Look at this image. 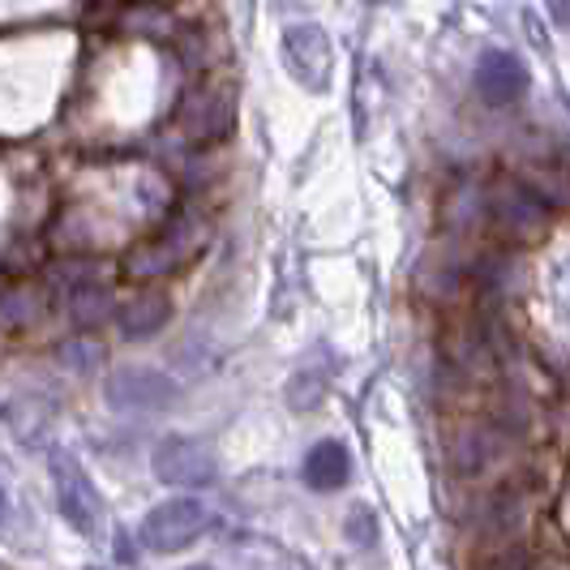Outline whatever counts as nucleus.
I'll list each match as a JSON object with an SVG mask.
<instances>
[{"label": "nucleus", "instance_id": "obj_1", "mask_svg": "<svg viewBox=\"0 0 570 570\" xmlns=\"http://www.w3.org/2000/svg\"><path fill=\"white\" fill-rule=\"evenodd\" d=\"M210 528V511L198 498H171V502H159L155 511H146L142 528H138V541L150 549V553H180L198 541L202 532Z\"/></svg>", "mask_w": 570, "mask_h": 570}, {"label": "nucleus", "instance_id": "obj_2", "mask_svg": "<svg viewBox=\"0 0 570 570\" xmlns=\"http://www.w3.org/2000/svg\"><path fill=\"white\" fill-rule=\"evenodd\" d=\"M150 468H155V476L171 489H206L215 485V476H219V459L215 451L202 442V438H164L159 446H155V455H150Z\"/></svg>", "mask_w": 570, "mask_h": 570}, {"label": "nucleus", "instance_id": "obj_3", "mask_svg": "<svg viewBox=\"0 0 570 570\" xmlns=\"http://www.w3.org/2000/svg\"><path fill=\"white\" fill-rule=\"evenodd\" d=\"M104 395L116 412H159L180 400V382L171 373L146 370V365H120L108 373Z\"/></svg>", "mask_w": 570, "mask_h": 570}, {"label": "nucleus", "instance_id": "obj_4", "mask_svg": "<svg viewBox=\"0 0 570 570\" xmlns=\"http://www.w3.org/2000/svg\"><path fill=\"white\" fill-rule=\"evenodd\" d=\"M279 52H284L287 73L305 86V90H326L331 69H335V48H331V35L317 27V22L287 27L284 39H279Z\"/></svg>", "mask_w": 570, "mask_h": 570}, {"label": "nucleus", "instance_id": "obj_5", "mask_svg": "<svg viewBox=\"0 0 570 570\" xmlns=\"http://www.w3.org/2000/svg\"><path fill=\"white\" fill-rule=\"evenodd\" d=\"M232 120H236V95L224 82L194 86L180 104V129L189 134V142L198 146L224 142L232 134Z\"/></svg>", "mask_w": 570, "mask_h": 570}, {"label": "nucleus", "instance_id": "obj_6", "mask_svg": "<svg viewBox=\"0 0 570 570\" xmlns=\"http://www.w3.org/2000/svg\"><path fill=\"white\" fill-rule=\"evenodd\" d=\"M52 481H57V502L65 523L73 532L90 537L95 523H99V507H95L99 498H95V485L86 481V472L78 468V459L69 455V451H52Z\"/></svg>", "mask_w": 570, "mask_h": 570}, {"label": "nucleus", "instance_id": "obj_7", "mask_svg": "<svg viewBox=\"0 0 570 570\" xmlns=\"http://www.w3.org/2000/svg\"><path fill=\"white\" fill-rule=\"evenodd\" d=\"M472 86H476V95H481L485 104H493V108H507V104H519V99L528 95L532 73H528V65L514 57V52L489 48V52H481V60H476Z\"/></svg>", "mask_w": 570, "mask_h": 570}, {"label": "nucleus", "instance_id": "obj_8", "mask_svg": "<svg viewBox=\"0 0 570 570\" xmlns=\"http://www.w3.org/2000/svg\"><path fill=\"white\" fill-rule=\"evenodd\" d=\"M489 215H493L498 228L511 232V236H537V232L549 228V206L519 180H502L489 194Z\"/></svg>", "mask_w": 570, "mask_h": 570}, {"label": "nucleus", "instance_id": "obj_9", "mask_svg": "<svg viewBox=\"0 0 570 570\" xmlns=\"http://www.w3.org/2000/svg\"><path fill=\"white\" fill-rule=\"evenodd\" d=\"M171 317V301L159 292V287H142V292H134L120 309H116V331L125 335V340H150V335H159L164 326H168Z\"/></svg>", "mask_w": 570, "mask_h": 570}, {"label": "nucleus", "instance_id": "obj_10", "mask_svg": "<svg viewBox=\"0 0 570 570\" xmlns=\"http://www.w3.org/2000/svg\"><path fill=\"white\" fill-rule=\"evenodd\" d=\"M189 257H185V249L171 240L168 232H159V236H150V240H142L138 249H129L125 254V275L129 279H164V275H171V271H180Z\"/></svg>", "mask_w": 570, "mask_h": 570}, {"label": "nucleus", "instance_id": "obj_11", "mask_svg": "<svg viewBox=\"0 0 570 570\" xmlns=\"http://www.w3.org/2000/svg\"><path fill=\"white\" fill-rule=\"evenodd\" d=\"M498 451H502V442L489 425H463L451 438V468L459 476H485Z\"/></svg>", "mask_w": 570, "mask_h": 570}, {"label": "nucleus", "instance_id": "obj_12", "mask_svg": "<svg viewBox=\"0 0 570 570\" xmlns=\"http://www.w3.org/2000/svg\"><path fill=\"white\" fill-rule=\"evenodd\" d=\"M305 485L317 489V493H331V489H343L352 481V455L343 442H317L314 451L305 455V468H301Z\"/></svg>", "mask_w": 570, "mask_h": 570}, {"label": "nucleus", "instance_id": "obj_13", "mask_svg": "<svg viewBox=\"0 0 570 570\" xmlns=\"http://www.w3.org/2000/svg\"><path fill=\"white\" fill-rule=\"evenodd\" d=\"M65 305H69L73 326H82V331H99L108 317H116V296L99 284V279L73 287V292H65Z\"/></svg>", "mask_w": 570, "mask_h": 570}, {"label": "nucleus", "instance_id": "obj_14", "mask_svg": "<svg viewBox=\"0 0 570 570\" xmlns=\"http://www.w3.org/2000/svg\"><path fill=\"white\" fill-rule=\"evenodd\" d=\"M326 386H331V373L305 361V365H296V373L287 377V403L296 412H314L317 403L326 400Z\"/></svg>", "mask_w": 570, "mask_h": 570}, {"label": "nucleus", "instance_id": "obj_15", "mask_svg": "<svg viewBox=\"0 0 570 570\" xmlns=\"http://www.w3.org/2000/svg\"><path fill=\"white\" fill-rule=\"evenodd\" d=\"M43 314V292L35 287H9L0 292V326H30Z\"/></svg>", "mask_w": 570, "mask_h": 570}, {"label": "nucleus", "instance_id": "obj_16", "mask_svg": "<svg viewBox=\"0 0 570 570\" xmlns=\"http://www.w3.org/2000/svg\"><path fill=\"white\" fill-rule=\"evenodd\" d=\"M57 356H60V365H69V370H90V365L104 361V343H95L90 335H82V340L60 343Z\"/></svg>", "mask_w": 570, "mask_h": 570}, {"label": "nucleus", "instance_id": "obj_17", "mask_svg": "<svg viewBox=\"0 0 570 570\" xmlns=\"http://www.w3.org/2000/svg\"><path fill=\"white\" fill-rule=\"evenodd\" d=\"M347 532H352L356 544H373V514L365 507H356V511L347 514Z\"/></svg>", "mask_w": 570, "mask_h": 570}, {"label": "nucleus", "instance_id": "obj_18", "mask_svg": "<svg viewBox=\"0 0 570 570\" xmlns=\"http://www.w3.org/2000/svg\"><path fill=\"white\" fill-rule=\"evenodd\" d=\"M544 9H549V18H553V27L570 30V0H544Z\"/></svg>", "mask_w": 570, "mask_h": 570}, {"label": "nucleus", "instance_id": "obj_19", "mask_svg": "<svg viewBox=\"0 0 570 570\" xmlns=\"http://www.w3.org/2000/svg\"><path fill=\"white\" fill-rule=\"evenodd\" d=\"M4 511H9V502H4V489H0V519H4Z\"/></svg>", "mask_w": 570, "mask_h": 570}, {"label": "nucleus", "instance_id": "obj_20", "mask_svg": "<svg viewBox=\"0 0 570 570\" xmlns=\"http://www.w3.org/2000/svg\"><path fill=\"white\" fill-rule=\"evenodd\" d=\"M185 570H215V567H185Z\"/></svg>", "mask_w": 570, "mask_h": 570}, {"label": "nucleus", "instance_id": "obj_21", "mask_svg": "<svg viewBox=\"0 0 570 570\" xmlns=\"http://www.w3.org/2000/svg\"><path fill=\"white\" fill-rule=\"evenodd\" d=\"M146 4H168V0H146Z\"/></svg>", "mask_w": 570, "mask_h": 570}]
</instances>
